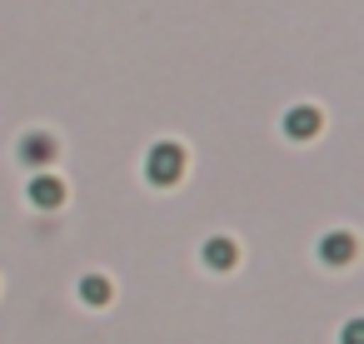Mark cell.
Wrapping results in <instances>:
<instances>
[{
	"label": "cell",
	"instance_id": "1",
	"mask_svg": "<svg viewBox=\"0 0 364 344\" xmlns=\"http://www.w3.org/2000/svg\"><path fill=\"white\" fill-rule=\"evenodd\" d=\"M180 175H185V150L175 140H155L150 155H145V180L170 190V185H180Z\"/></svg>",
	"mask_w": 364,
	"mask_h": 344
},
{
	"label": "cell",
	"instance_id": "2",
	"mask_svg": "<svg viewBox=\"0 0 364 344\" xmlns=\"http://www.w3.org/2000/svg\"><path fill=\"white\" fill-rule=\"evenodd\" d=\"M319 125H324V115H319L314 105H294V110H284V135H289V140H314Z\"/></svg>",
	"mask_w": 364,
	"mask_h": 344
},
{
	"label": "cell",
	"instance_id": "3",
	"mask_svg": "<svg viewBox=\"0 0 364 344\" xmlns=\"http://www.w3.org/2000/svg\"><path fill=\"white\" fill-rule=\"evenodd\" d=\"M50 160H55V140H50V135H41V130H36V135H26V140H21V165H26V170L46 175V165H50Z\"/></svg>",
	"mask_w": 364,
	"mask_h": 344
},
{
	"label": "cell",
	"instance_id": "4",
	"mask_svg": "<svg viewBox=\"0 0 364 344\" xmlns=\"http://www.w3.org/2000/svg\"><path fill=\"white\" fill-rule=\"evenodd\" d=\"M26 195H31V205H36V210H60V205H65V185H60L55 175H36Z\"/></svg>",
	"mask_w": 364,
	"mask_h": 344
},
{
	"label": "cell",
	"instance_id": "5",
	"mask_svg": "<svg viewBox=\"0 0 364 344\" xmlns=\"http://www.w3.org/2000/svg\"><path fill=\"white\" fill-rule=\"evenodd\" d=\"M200 259H205L210 269H235L240 244H235V240H225V235H215V240H205V244H200Z\"/></svg>",
	"mask_w": 364,
	"mask_h": 344
},
{
	"label": "cell",
	"instance_id": "6",
	"mask_svg": "<svg viewBox=\"0 0 364 344\" xmlns=\"http://www.w3.org/2000/svg\"><path fill=\"white\" fill-rule=\"evenodd\" d=\"M319 259H324V264H349V259H354V235H344V230L324 235V240H319Z\"/></svg>",
	"mask_w": 364,
	"mask_h": 344
},
{
	"label": "cell",
	"instance_id": "7",
	"mask_svg": "<svg viewBox=\"0 0 364 344\" xmlns=\"http://www.w3.org/2000/svg\"><path fill=\"white\" fill-rule=\"evenodd\" d=\"M80 299L95 304V309L110 304V279H105V274H85V279H80Z\"/></svg>",
	"mask_w": 364,
	"mask_h": 344
},
{
	"label": "cell",
	"instance_id": "8",
	"mask_svg": "<svg viewBox=\"0 0 364 344\" xmlns=\"http://www.w3.org/2000/svg\"><path fill=\"white\" fill-rule=\"evenodd\" d=\"M344 344H364V324H359V319L344 324Z\"/></svg>",
	"mask_w": 364,
	"mask_h": 344
}]
</instances>
